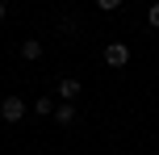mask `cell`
Wrapping results in <instances>:
<instances>
[{
	"mask_svg": "<svg viewBox=\"0 0 159 155\" xmlns=\"http://www.w3.org/2000/svg\"><path fill=\"white\" fill-rule=\"evenodd\" d=\"M0 117H4L8 126L25 122V101H21V97H4V101H0Z\"/></svg>",
	"mask_w": 159,
	"mask_h": 155,
	"instance_id": "1",
	"label": "cell"
},
{
	"mask_svg": "<svg viewBox=\"0 0 159 155\" xmlns=\"http://www.w3.org/2000/svg\"><path fill=\"white\" fill-rule=\"evenodd\" d=\"M105 63L109 67H126L130 63V46L126 42H109V46H105Z\"/></svg>",
	"mask_w": 159,
	"mask_h": 155,
	"instance_id": "2",
	"label": "cell"
},
{
	"mask_svg": "<svg viewBox=\"0 0 159 155\" xmlns=\"http://www.w3.org/2000/svg\"><path fill=\"white\" fill-rule=\"evenodd\" d=\"M80 92H84V84H80L75 75H63V80H59V101H71V105H75Z\"/></svg>",
	"mask_w": 159,
	"mask_h": 155,
	"instance_id": "3",
	"label": "cell"
},
{
	"mask_svg": "<svg viewBox=\"0 0 159 155\" xmlns=\"http://www.w3.org/2000/svg\"><path fill=\"white\" fill-rule=\"evenodd\" d=\"M75 113H80V109L71 105V101H59V105H55V122H59V126H71Z\"/></svg>",
	"mask_w": 159,
	"mask_h": 155,
	"instance_id": "4",
	"label": "cell"
},
{
	"mask_svg": "<svg viewBox=\"0 0 159 155\" xmlns=\"http://www.w3.org/2000/svg\"><path fill=\"white\" fill-rule=\"evenodd\" d=\"M21 59H25V63H38V59H42V42L38 38H25L21 42Z\"/></svg>",
	"mask_w": 159,
	"mask_h": 155,
	"instance_id": "5",
	"label": "cell"
},
{
	"mask_svg": "<svg viewBox=\"0 0 159 155\" xmlns=\"http://www.w3.org/2000/svg\"><path fill=\"white\" fill-rule=\"evenodd\" d=\"M34 113H42V117H55V101H50V97H38V101H34Z\"/></svg>",
	"mask_w": 159,
	"mask_h": 155,
	"instance_id": "6",
	"label": "cell"
},
{
	"mask_svg": "<svg viewBox=\"0 0 159 155\" xmlns=\"http://www.w3.org/2000/svg\"><path fill=\"white\" fill-rule=\"evenodd\" d=\"M96 8H101V13H117L121 0H96Z\"/></svg>",
	"mask_w": 159,
	"mask_h": 155,
	"instance_id": "7",
	"label": "cell"
},
{
	"mask_svg": "<svg viewBox=\"0 0 159 155\" xmlns=\"http://www.w3.org/2000/svg\"><path fill=\"white\" fill-rule=\"evenodd\" d=\"M147 25H151V30H159V4L147 8Z\"/></svg>",
	"mask_w": 159,
	"mask_h": 155,
	"instance_id": "8",
	"label": "cell"
},
{
	"mask_svg": "<svg viewBox=\"0 0 159 155\" xmlns=\"http://www.w3.org/2000/svg\"><path fill=\"white\" fill-rule=\"evenodd\" d=\"M4 17H8V4H4V0H0V21H4Z\"/></svg>",
	"mask_w": 159,
	"mask_h": 155,
	"instance_id": "9",
	"label": "cell"
},
{
	"mask_svg": "<svg viewBox=\"0 0 159 155\" xmlns=\"http://www.w3.org/2000/svg\"><path fill=\"white\" fill-rule=\"evenodd\" d=\"M4 4H13V0H4Z\"/></svg>",
	"mask_w": 159,
	"mask_h": 155,
	"instance_id": "10",
	"label": "cell"
}]
</instances>
